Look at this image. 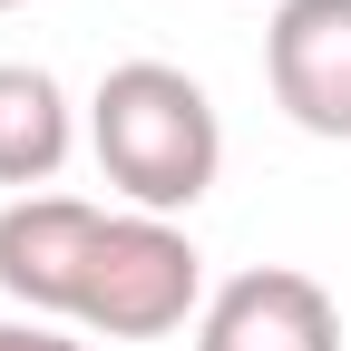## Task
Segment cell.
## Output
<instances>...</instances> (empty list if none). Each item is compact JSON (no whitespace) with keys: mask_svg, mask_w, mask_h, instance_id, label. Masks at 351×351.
Returning a JSON list of instances; mask_svg holds the SVG:
<instances>
[{"mask_svg":"<svg viewBox=\"0 0 351 351\" xmlns=\"http://www.w3.org/2000/svg\"><path fill=\"white\" fill-rule=\"evenodd\" d=\"M0 351H88V341H69L59 322H29L20 313V322H0Z\"/></svg>","mask_w":351,"mask_h":351,"instance_id":"52a82bcc","label":"cell"},{"mask_svg":"<svg viewBox=\"0 0 351 351\" xmlns=\"http://www.w3.org/2000/svg\"><path fill=\"white\" fill-rule=\"evenodd\" d=\"M69 147H78V117L59 98V78L29 69V59H0V186L39 195L69 166Z\"/></svg>","mask_w":351,"mask_h":351,"instance_id":"8992f818","label":"cell"},{"mask_svg":"<svg viewBox=\"0 0 351 351\" xmlns=\"http://www.w3.org/2000/svg\"><path fill=\"white\" fill-rule=\"evenodd\" d=\"M108 215L88 195H10L0 205V293L29 322H78V283L98 254Z\"/></svg>","mask_w":351,"mask_h":351,"instance_id":"3957f363","label":"cell"},{"mask_svg":"<svg viewBox=\"0 0 351 351\" xmlns=\"http://www.w3.org/2000/svg\"><path fill=\"white\" fill-rule=\"evenodd\" d=\"M0 10H29V0H0Z\"/></svg>","mask_w":351,"mask_h":351,"instance_id":"ba28073f","label":"cell"},{"mask_svg":"<svg viewBox=\"0 0 351 351\" xmlns=\"http://www.w3.org/2000/svg\"><path fill=\"white\" fill-rule=\"evenodd\" d=\"M263 78L302 137H351V0H274Z\"/></svg>","mask_w":351,"mask_h":351,"instance_id":"277c9868","label":"cell"},{"mask_svg":"<svg viewBox=\"0 0 351 351\" xmlns=\"http://www.w3.org/2000/svg\"><path fill=\"white\" fill-rule=\"evenodd\" d=\"M195 351H341V313L313 274L293 263H254V274L215 283L195 313Z\"/></svg>","mask_w":351,"mask_h":351,"instance_id":"5b68a950","label":"cell"},{"mask_svg":"<svg viewBox=\"0 0 351 351\" xmlns=\"http://www.w3.org/2000/svg\"><path fill=\"white\" fill-rule=\"evenodd\" d=\"M88 147H98V176L137 215H186V205H205L215 166H225V117L186 69L117 59L88 98Z\"/></svg>","mask_w":351,"mask_h":351,"instance_id":"6da1fadb","label":"cell"},{"mask_svg":"<svg viewBox=\"0 0 351 351\" xmlns=\"http://www.w3.org/2000/svg\"><path fill=\"white\" fill-rule=\"evenodd\" d=\"M186 313H205V254L176 215H108L78 283V332L98 341H156Z\"/></svg>","mask_w":351,"mask_h":351,"instance_id":"7a4b0ae2","label":"cell"}]
</instances>
